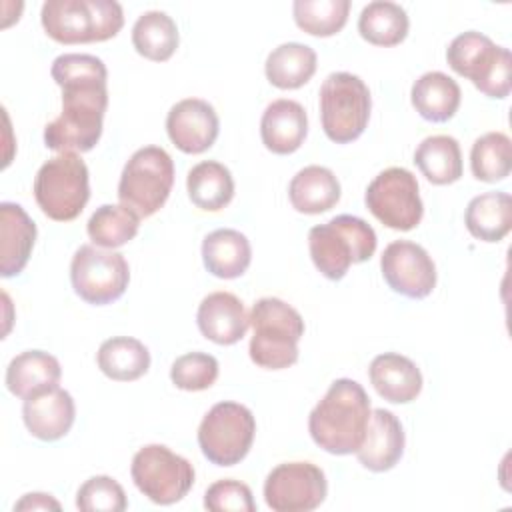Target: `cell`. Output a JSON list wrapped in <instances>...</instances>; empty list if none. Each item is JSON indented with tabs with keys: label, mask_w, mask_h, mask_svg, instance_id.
I'll return each mask as SVG.
<instances>
[{
	"label": "cell",
	"mask_w": 512,
	"mask_h": 512,
	"mask_svg": "<svg viewBox=\"0 0 512 512\" xmlns=\"http://www.w3.org/2000/svg\"><path fill=\"white\" fill-rule=\"evenodd\" d=\"M62 88V112L44 126L46 148L62 152H90L100 136L108 108V70L92 54H60L50 68Z\"/></svg>",
	"instance_id": "cell-1"
},
{
	"label": "cell",
	"mask_w": 512,
	"mask_h": 512,
	"mask_svg": "<svg viewBox=\"0 0 512 512\" xmlns=\"http://www.w3.org/2000/svg\"><path fill=\"white\" fill-rule=\"evenodd\" d=\"M370 414V398L364 386L352 378H338L308 416L310 438L328 454H356Z\"/></svg>",
	"instance_id": "cell-2"
},
{
	"label": "cell",
	"mask_w": 512,
	"mask_h": 512,
	"mask_svg": "<svg viewBox=\"0 0 512 512\" xmlns=\"http://www.w3.org/2000/svg\"><path fill=\"white\" fill-rule=\"evenodd\" d=\"M252 338L250 360L264 370H284L298 362V342L304 336V320L288 302L266 296L250 310Z\"/></svg>",
	"instance_id": "cell-3"
},
{
	"label": "cell",
	"mask_w": 512,
	"mask_h": 512,
	"mask_svg": "<svg viewBox=\"0 0 512 512\" xmlns=\"http://www.w3.org/2000/svg\"><path fill=\"white\" fill-rule=\"evenodd\" d=\"M378 238L374 228L352 214H340L326 224L312 226L308 250L316 270L328 280H342L352 264L374 256Z\"/></svg>",
	"instance_id": "cell-4"
},
{
	"label": "cell",
	"mask_w": 512,
	"mask_h": 512,
	"mask_svg": "<svg viewBox=\"0 0 512 512\" xmlns=\"http://www.w3.org/2000/svg\"><path fill=\"white\" fill-rule=\"evenodd\" d=\"M40 22L58 44H88L114 38L124 26V12L114 0H46Z\"/></svg>",
	"instance_id": "cell-5"
},
{
	"label": "cell",
	"mask_w": 512,
	"mask_h": 512,
	"mask_svg": "<svg viewBox=\"0 0 512 512\" xmlns=\"http://www.w3.org/2000/svg\"><path fill=\"white\" fill-rule=\"evenodd\" d=\"M446 62L488 98L502 100L512 90L510 50L494 44L482 32L468 30L458 34L446 48Z\"/></svg>",
	"instance_id": "cell-6"
},
{
	"label": "cell",
	"mask_w": 512,
	"mask_h": 512,
	"mask_svg": "<svg viewBox=\"0 0 512 512\" xmlns=\"http://www.w3.org/2000/svg\"><path fill=\"white\" fill-rule=\"evenodd\" d=\"M32 190L38 208L50 220H76L90 198L88 166L78 154L62 152L38 168Z\"/></svg>",
	"instance_id": "cell-7"
},
{
	"label": "cell",
	"mask_w": 512,
	"mask_h": 512,
	"mask_svg": "<svg viewBox=\"0 0 512 512\" xmlns=\"http://www.w3.org/2000/svg\"><path fill=\"white\" fill-rule=\"evenodd\" d=\"M372 96L366 82L350 72H332L320 86V122L328 140L348 144L368 126Z\"/></svg>",
	"instance_id": "cell-8"
},
{
	"label": "cell",
	"mask_w": 512,
	"mask_h": 512,
	"mask_svg": "<svg viewBox=\"0 0 512 512\" xmlns=\"http://www.w3.org/2000/svg\"><path fill=\"white\" fill-rule=\"evenodd\" d=\"M174 186V162L160 146L138 148L122 168L118 200L140 218L156 214Z\"/></svg>",
	"instance_id": "cell-9"
},
{
	"label": "cell",
	"mask_w": 512,
	"mask_h": 512,
	"mask_svg": "<svg viewBox=\"0 0 512 512\" xmlns=\"http://www.w3.org/2000/svg\"><path fill=\"white\" fill-rule=\"evenodd\" d=\"M256 418L244 404L218 402L198 426V446L204 458L216 466L240 464L254 442Z\"/></svg>",
	"instance_id": "cell-10"
},
{
	"label": "cell",
	"mask_w": 512,
	"mask_h": 512,
	"mask_svg": "<svg viewBox=\"0 0 512 512\" xmlns=\"http://www.w3.org/2000/svg\"><path fill=\"white\" fill-rule=\"evenodd\" d=\"M134 486L150 502L170 506L180 502L194 486V466L164 444L142 446L130 464Z\"/></svg>",
	"instance_id": "cell-11"
},
{
	"label": "cell",
	"mask_w": 512,
	"mask_h": 512,
	"mask_svg": "<svg viewBox=\"0 0 512 512\" xmlns=\"http://www.w3.org/2000/svg\"><path fill=\"white\" fill-rule=\"evenodd\" d=\"M364 202L378 222L400 232L414 230L424 216L418 180L402 166H390L374 176L366 188Z\"/></svg>",
	"instance_id": "cell-12"
},
{
	"label": "cell",
	"mask_w": 512,
	"mask_h": 512,
	"mask_svg": "<svg viewBox=\"0 0 512 512\" xmlns=\"http://www.w3.org/2000/svg\"><path fill=\"white\" fill-rule=\"evenodd\" d=\"M70 282L84 302L104 306L126 292L130 268L124 254L84 244L72 256Z\"/></svg>",
	"instance_id": "cell-13"
},
{
	"label": "cell",
	"mask_w": 512,
	"mask_h": 512,
	"mask_svg": "<svg viewBox=\"0 0 512 512\" xmlns=\"http://www.w3.org/2000/svg\"><path fill=\"white\" fill-rule=\"evenodd\" d=\"M326 494V474L312 462H282L264 480V500L274 512L316 510Z\"/></svg>",
	"instance_id": "cell-14"
},
{
	"label": "cell",
	"mask_w": 512,
	"mask_h": 512,
	"mask_svg": "<svg viewBox=\"0 0 512 512\" xmlns=\"http://www.w3.org/2000/svg\"><path fill=\"white\" fill-rule=\"evenodd\" d=\"M380 270L386 284L412 300H422L436 286V266L430 254L416 242L394 240L380 256Z\"/></svg>",
	"instance_id": "cell-15"
},
{
	"label": "cell",
	"mask_w": 512,
	"mask_h": 512,
	"mask_svg": "<svg viewBox=\"0 0 512 512\" xmlns=\"http://www.w3.org/2000/svg\"><path fill=\"white\" fill-rule=\"evenodd\" d=\"M166 132L180 152L202 154L216 142L220 120L210 102L202 98H184L168 110Z\"/></svg>",
	"instance_id": "cell-16"
},
{
	"label": "cell",
	"mask_w": 512,
	"mask_h": 512,
	"mask_svg": "<svg viewBox=\"0 0 512 512\" xmlns=\"http://www.w3.org/2000/svg\"><path fill=\"white\" fill-rule=\"evenodd\" d=\"M196 324L206 340L220 346H232L244 338L250 326V314L236 294L218 290L202 298L196 312Z\"/></svg>",
	"instance_id": "cell-17"
},
{
	"label": "cell",
	"mask_w": 512,
	"mask_h": 512,
	"mask_svg": "<svg viewBox=\"0 0 512 512\" xmlns=\"http://www.w3.org/2000/svg\"><path fill=\"white\" fill-rule=\"evenodd\" d=\"M74 418V398L60 386L30 396L22 404V420L26 430L42 442H56L64 438L70 432Z\"/></svg>",
	"instance_id": "cell-18"
},
{
	"label": "cell",
	"mask_w": 512,
	"mask_h": 512,
	"mask_svg": "<svg viewBox=\"0 0 512 512\" xmlns=\"http://www.w3.org/2000/svg\"><path fill=\"white\" fill-rule=\"evenodd\" d=\"M404 444L406 436L398 416L390 410L376 408L370 414V422L364 440L356 450V458L370 472H388L400 462Z\"/></svg>",
	"instance_id": "cell-19"
},
{
	"label": "cell",
	"mask_w": 512,
	"mask_h": 512,
	"mask_svg": "<svg viewBox=\"0 0 512 512\" xmlns=\"http://www.w3.org/2000/svg\"><path fill=\"white\" fill-rule=\"evenodd\" d=\"M308 134V116L300 102L278 98L270 102L260 120V138L272 154L296 152Z\"/></svg>",
	"instance_id": "cell-20"
},
{
	"label": "cell",
	"mask_w": 512,
	"mask_h": 512,
	"mask_svg": "<svg viewBox=\"0 0 512 512\" xmlns=\"http://www.w3.org/2000/svg\"><path fill=\"white\" fill-rule=\"evenodd\" d=\"M36 224L16 202L0 204V274L18 276L30 260L36 242Z\"/></svg>",
	"instance_id": "cell-21"
},
{
	"label": "cell",
	"mask_w": 512,
	"mask_h": 512,
	"mask_svg": "<svg viewBox=\"0 0 512 512\" xmlns=\"http://www.w3.org/2000/svg\"><path fill=\"white\" fill-rule=\"evenodd\" d=\"M368 378L378 396L392 404H408L422 392L420 368L408 356L398 352L374 356L368 368Z\"/></svg>",
	"instance_id": "cell-22"
},
{
	"label": "cell",
	"mask_w": 512,
	"mask_h": 512,
	"mask_svg": "<svg viewBox=\"0 0 512 512\" xmlns=\"http://www.w3.org/2000/svg\"><path fill=\"white\" fill-rule=\"evenodd\" d=\"M62 376L60 362L44 350H26L16 354L6 368V388L22 400L58 386Z\"/></svg>",
	"instance_id": "cell-23"
},
{
	"label": "cell",
	"mask_w": 512,
	"mask_h": 512,
	"mask_svg": "<svg viewBox=\"0 0 512 512\" xmlns=\"http://www.w3.org/2000/svg\"><path fill=\"white\" fill-rule=\"evenodd\" d=\"M202 262L216 278H240L252 262L250 240L234 228H218L202 242Z\"/></svg>",
	"instance_id": "cell-24"
},
{
	"label": "cell",
	"mask_w": 512,
	"mask_h": 512,
	"mask_svg": "<svg viewBox=\"0 0 512 512\" xmlns=\"http://www.w3.org/2000/svg\"><path fill=\"white\" fill-rule=\"evenodd\" d=\"M340 182L326 166H306L298 170L288 184V200L300 214H322L340 200Z\"/></svg>",
	"instance_id": "cell-25"
},
{
	"label": "cell",
	"mask_w": 512,
	"mask_h": 512,
	"mask_svg": "<svg viewBox=\"0 0 512 512\" xmlns=\"http://www.w3.org/2000/svg\"><path fill=\"white\" fill-rule=\"evenodd\" d=\"M414 110L428 122H448L460 108L462 92L454 78L444 72H424L410 90Z\"/></svg>",
	"instance_id": "cell-26"
},
{
	"label": "cell",
	"mask_w": 512,
	"mask_h": 512,
	"mask_svg": "<svg viewBox=\"0 0 512 512\" xmlns=\"http://www.w3.org/2000/svg\"><path fill=\"white\" fill-rule=\"evenodd\" d=\"M464 224L472 238L500 242L512 228V198L508 192H484L474 196L464 212Z\"/></svg>",
	"instance_id": "cell-27"
},
{
	"label": "cell",
	"mask_w": 512,
	"mask_h": 512,
	"mask_svg": "<svg viewBox=\"0 0 512 512\" xmlns=\"http://www.w3.org/2000/svg\"><path fill=\"white\" fill-rule=\"evenodd\" d=\"M318 58L314 48L300 42L276 46L264 64L266 80L280 90H296L308 84L316 72Z\"/></svg>",
	"instance_id": "cell-28"
},
{
	"label": "cell",
	"mask_w": 512,
	"mask_h": 512,
	"mask_svg": "<svg viewBox=\"0 0 512 512\" xmlns=\"http://www.w3.org/2000/svg\"><path fill=\"white\" fill-rule=\"evenodd\" d=\"M190 202L204 212H218L234 198L232 172L216 160H204L190 168L186 176Z\"/></svg>",
	"instance_id": "cell-29"
},
{
	"label": "cell",
	"mask_w": 512,
	"mask_h": 512,
	"mask_svg": "<svg viewBox=\"0 0 512 512\" xmlns=\"http://www.w3.org/2000/svg\"><path fill=\"white\" fill-rule=\"evenodd\" d=\"M96 364L110 380L134 382L148 372L150 352L138 338L114 336L100 344Z\"/></svg>",
	"instance_id": "cell-30"
},
{
	"label": "cell",
	"mask_w": 512,
	"mask_h": 512,
	"mask_svg": "<svg viewBox=\"0 0 512 512\" xmlns=\"http://www.w3.org/2000/svg\"><path fill=\"white\" fill-rule=\"evenodd\" d=\"M414 164L428 182L436 186L454 184L462 178L460 144L454 136L448 134L428 136L418 144L414 152Z\"/></svg>",
	"instance_id": "cell-31"
},
{
	"label": "cell",
	"mask_w": 512,
	"mask_h": 512,
	"mask_svg": "<svg viewBox=\"0 0 512 512\" xmlns=\"http://www.w3.org/2000/svg\"><path fill=\"white\" fill-rule=\"evenodd\" d=\"M180 42L178 26L162 10H148L132 26L134 50L152 62H166L174 56Z\"/></svg>",
	"instance_id": "cell-32"
},
{
	"label": "cell",
	"mask_w": 512,
	"mask_h": 512,
	"mask_svg": "<svg viewBox=\"0 0 512 512\" xmlns=\"http://www.w3.org/2000/svg\"><path fill=\"white\" fill-rule=\"evenodd\" d=\"M410 20L406 10L388 0H374L366 4L358 16L360 36L374 46H396L408 36Z\"/></svg>",
	"instance_id": "cell-33"
},
{
	"label": "cell",
	"mask_w": 512,
	"mask_h": 512,
	"mask_svg": "<svg viewBox=\"0 0 512 512\" xmlns=\"http://www.w3.org/2000/svg\"><path fill=\"white\" fill-rule=\"evenodd\" d=\"M138 228L140 216L122 204L98 206L86 224L90 240L108 250L128 244L138 234Z\"/></svg>",
	"instance_id": "cell-34"
},
{
	"label": "cell",
	"mask_w": 512,
	"mask_h": 512,
	"mask_svg": "<svg viewBox=\"0 0 512 512\" xmlns=\"http://www.w3.org/2000/svg\"><path fill=\"white\" fill-rule=\"evenodd\" d=\"M470 168L476 180L496 184L512 170V142L504 132H486L474 140Z\"/></svg>",
	"instance_id": "cell-35"
},
{
	"label": "cell",
	"mask_w": 512,
	"mask_h": 512,
	"mask_svg": "<svg viewBox=\"0 0 512 512\" xmlns=\"http://www.w3.org/2000/svg\"><path fill=\"white\" fill-rule=\"evenodd\" d=\"M350 14V0H296L292 16L296 26L316 38L338 34Z\"/></svg>",
	"instance_id": "cell-36"
},
{
	"label": "cell",
	"mask_w": 512,
	"mask_h": 512,
	"mask_svg": "<svg viewBox=\"0 0 512 512\" xmlns=\"http://www.w3.org/2000/svg\"><path fill=\"white\" fill-rule=\"evenodd\" d=\"M218 378V360L206 352H188L178 356L170 368V380L186 392L208 390Z\"/></svg>",
	"instance_id": "cell-37"
},
{
	"label": "cell",
	"mask_w": 512,
	"mask_h": 512,
	"mask_svg": "<svg viewBox=\"0 0 512 512\" xmlns=\"http://www.w3.org/2000/svg\"><path fill=\"white\" fill-rule=\"evenodd\" d=\"M80 512H122L128 508L124 488L112 476H92L76 492Z\"/></svg>",
	"instance_id": "cell-38"
},
{
	"label": "cell",
	"mask_w": 512,
	"mask_h": 512,
	"mask_svg": "<svg viewBox=\"0 0 512 512\" xmlns=\"http://www.w3.org/2000/svg\"><path fill=\"white\" fill-rule=\"evenodd\" d=\"M204 508L210 512H254L256 502L248 484L222 478L206 488Z\"/></svg>",
	"instance_id": "cell-39"
},
{
	"label": "cell",
	"mask_w": 512,
	"mask_h": 512,
	"mask_svg": "<svg viewBox=\"0 0 512 512\" xmlns=\"http://www.w3.org/2000/svg\"><path fill=\"white\" fill-rule=\"evenodd\" d=\"M60 502L46 492H30L24 494L16 504L14 510H60Z\"/></svg>",
	"instance_id": "cell-40"
}]
</instances>
